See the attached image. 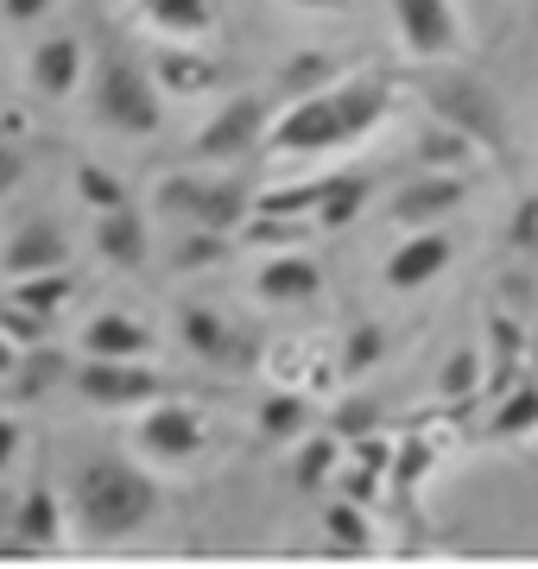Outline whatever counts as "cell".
I'll return each instance as SVG.
<instances>
[{"label": "cell", "mask_w": 538, "mask_h": 569, "mask_svg": "<svg viewBox=\"0 0 538 569\" xmlns=\"http://www.w3.org/2000/svg\"><path fill=\"white\" fill-rule=\"evenodd\" d=\"M393 114V82L387 77H349V82H330L305 102L286 108V121L267 133V152H336V146H355L368 140L373 127Z\"/></svg>", "instance_id": "6da1fadb"}, {"label": "cell", "mask_w": 538, "mask_h": 569, "mask_svg": "<svg viewBox=\"0 0 538 569\" xmlns=\"http://www.w3.org/2000/svg\"><path fill=\"white\" fill-rule=\"evenodd\" d=\"M166 507V493L152 475H140L133 462L121 456H96L70 475V512H77V526L89 538H102V545H121L133 531H146Z\"/></svg>", "instance_id": "7a4b0ae2"}, {"label": "cell", "mask_w": 538, "mask_h": 569, "mask_svg": "<svg viewBox=\"0 0 538 569\" xmlns=\"http://www.w3.org/2000/svg\"><path fill=\"white\" fill-rule=\"evenodd\" d=\"M159 77L146 70V63H133L127 51H114L108 44L102 58H96V82H89V108H96V121L114 127V133H133V140H146V133H159V121H166V108H159Z\"/></svg>", "instance_id": "3957f363"}, {"label": "cell", "mask_w": 538, "mask_h": 569, "mask_svg": "<svg viewBox=\"0 0 538 569\" xmlns=\"http://www.w3.org/2000/svg\"><path fill=\"white\" fill-rule=\"evenodd\" d=\"M152 209L159 216H178L190 228H228V234H241L253 216V190L241 178H209V171H171L159 178L152 190Z\"/></svg>", "instance_id": "277c9868"}, {"label": "cell", "mask_w": 538, "mask_h": 569, "mask_svg": "<svg viewBox=\"0 0 538 569\" xmlns=\"http://www.w3.org/2000/svg\"><path fill=\"white\" fill-rule=\"evenodd\" d=\"M418 89H425V102H431L437 121L462 127L476 146H488V152H500V159H514V140H507L500 96H495L481 77H462V70H425V77H418Z\"/></svg>", "instance_id": "5b68a950"}, {"label": "cell", "mask_w": 538, "mask_h": 569, "mask_svg": "<svg viewBox=\"0 0 538 569\" xmlns=\"http://www.w3.org/2000/svg\"><path fill=\"white\" fill-rule=\"evenodd\" d=\"M272 133V102L267 96H235V102H222L216 114H209V127L197 133V159H248V152H260Z\"/></svg>", "instance_id": "8992f818"}, {"label": "cell", "mask_w": 538, "mask_h": 569, "mask_svg": "<svg viewBox=\"0 0 538 569\" xmlns=\"http://www.w3.org/2000/svg\"><path fill=\"white\" fill-rule=\"evenodd\" d=\"M77 387H83V399H96V406H108V411L178 399V387H171L166 373H152V367H140V361H102V355H89V367H77Z\"/></svg>", "instance_id": "52a82bcc"}, {"label": "cell", "mask_w": 538, "mask_h": 569, "mask_svg": "<svg viewBox=\"0 0 538 569\" xmlns=\"http://www.w3.org/2000/svg\"><path fill=\"white\" fill-rule=\"evenodd\" d=\"M203 443H209L203 411L185 406V399H159V406L140 418V449L152 462H197Z\"/></svg>", "instance_id": "ba28073f"}, {"label": "cell", "mask_w": 538, "mask_h": 569, "mask_svg": "<svg viewBox=\"0 0 538 569\" xmlns=\"http://www.w3.org/2000/svg\"><path fill=\"white\" fill-rule=\"evenodd\" d=\"M393 20H399L406 51L425 63L456 58V44H462V20H456L450 0H393Z\"/></svg>", "instance_id": "9c48e42d"}, {"label": "cell", "mask_w": 538, "mask_h": 569, "mask_svg": "<svg viewBox=\"0 0 538 569\" xmlns=\"http://www.w3.org/2000/svg\"><path fill=\"white\" fill-rule=\"evenodd\" d=\"M63 260H70V234H63L51 216H32V222H20L13 234H7V247H0V272H7V279L58 272Z\"/></svg>", "instance_id": "30bf717a"}, {"label": "cell", "mask_w": 538, "mask_h": 569, "mask_svg": "<svg viewBox=\"0 0 538 569\" xmlns=\"http://www.w3.org/2000/svg\"><path fill=\"white\" fill-rule=\"evenodd\" d=\"M462 197H469V178L462 171H425V178H412L393 197V222L399 228H437L450 209H462Z\"/></svg>", "instance_id": "8fae6325"}, {"label": "cell", "mask_w": 538, "mask_h": 569, "mask_svg": "<svg viewBox=\"0 0 538 569\" xmlns=\"http://www.w3.org/2000/svg\"><path fill=\"white\" fill-rule=\"evenodd\" d=\"M450 260H456V247L444 228H412V241H399L393 260H387V291H418V284L444 279Z\"/></svg>", "instance_id": "7c38bea8"}, {"label": "cell", "mask_w": 538, "mask_h": 569, "mask_svg": "<svg viewBox=\"0 0 538 569\" xmlns=\"http://www.w3.org/2000/svg\"><path fill=\"white\" fill-rule=\"evenodd\" d=\"M253 291H260L267 305H311L317 291H323V266H317L311 253H298V247H279V253L260 266Z\"/></svg>", "instance_id": "4fadbf2b"}, {"label": "cell", "mask_w": 538, "mask_h": 569, "mask_svg": "<svg viewBox=\"0 0 538 569\" xmlns=\"http://www.w3.org/2000/svg\"><path fill=\"white\" fill-rule=\"evenodd\" d=\"M26 82L39 89L44 102H63L77 82H83V39H44L39 51H32V63H26Z\"/></svg>", "instance_id": "5bb4252c"}, {"label": "cell", "mask_w": 538, "mask_h": 569, "mask_svg": "<svg viewBox=\"0 0 538 569\" xmlns=\"http://www.w3.org/2000/svg\"><path fill=\"white\" fill-rule=\"evenodd\" d=\"M152 77H159L166 96H203V89L222 82V63L203 58V51H190V44H159L152 51Z\"/></svg>", "instance_id": "9a60e30c"}, {"label": "cell", "mask_w": 538, "mask_h": 569, "mask_svg": "<svg viewBox=\"0 0 538 569\" xmlns=\"http://www.w3.org/2000/svg\"><path fill=\"white\" fill-rule=\"evenodd\" d=\"M96 253H102L108 266H121V272H133V266H146V253H152V241H146V222L140 209L121 203V209H102V222H96Z\"/></svg>", "instance_id": "2e32d148"}, {"label": "cell", "mask_w": 538, "mask_h": 569, "mask_svg": "<svg viewBox=\"0 0 538 569\" xmlns=\"http://www.w3.org/2000/svg\"><path fill=\"white\" fill-rule=\"evenodd\" d=\"M83 348L102 355V361H146V355H152V329L121 317V310H108V317H96V323L83 329Z\"/></svg>", "instance_id": "e0dca14e"}, {"label": "cell", "mask_w": 538, "mask_h": 569, "mask_svg": "<svg viewBox=\"0 0 538 569\" xmlns=\"http://www.w3.org/2000/svg\"><path fill=\"white\" fill-rule=\"evenodd\" d=\"M63 545V519H58V493L32 488L13 512V545L7 550H58Z\"/></svg>", "instance_id": "ac0fdd59"}, {"label": "cell", "mask_w": 538, "mask_h": 569, "mask_svg": "<svg viewBox=\"0 0 538 569\" xmlns=\"http://www.w3.org/2000/svg\"><path fill=\"white\" fill-rule=\"evenodd\" d=\"M373 197V171H342V178L323 183V203H317V222L323 228H349Z\"/></svg>", "instance_id": "d6986e66"}, {"label": "cell", "mask_w": 538, "mask_h": 569, "mask_svg": "<svg viewBox=\"0 0 538 569\" xmlns=\"http://www.w3.org/2000/svg\"><path fill=\"white\" fill-rule=\"evenodd\" d=\"M305 425H311V399L298 387H279L260 399V437L267 443H291V437H305Z\"/></svg>", "instance_id": "ffe728a7"}, {"label": "cell", "mask_w": 538, "mask_h": 569, "mask_svg": "<svg viewBox=\"0 0 538 569\" xmlns=\"http://www.w3.org/2000/svg\"><path fill=\"white\" fill-rule=\"evenodd\" d=\"M342 449H349V443H342L336 430H330V437H311V443L291 456V488H298V493H317V488L336 475V468H342Z\"/></svg>", "instance_id": "44dd1931"}, {"label": "cell", "mask_w": 538, "mask_h": 569, "mask_svg": "<svg viewBox=\"0 0 538 569\" xmlns=\"http://www.w3.org/2000/svg\"><path fill=\"white\" fill-rule=\"evenodd\" d=\"M228 317L222 310H209V305H185L178 310V336H185V348L197 355V361H216L222 355V342H228Z\"/></svg>", "instance_id": "7402d4cb"}, {"label": "cell", "mask_w": 538, "mask_h": 569, "mask_svg": "<svg viewBox=\"0 0 538 569\" xmlns=\"http://www.w3.org/2000/svg\"><path fill=\"white\" fill-rule=\"evenodd\" d=\"M140 13L159 26V32H171V39H203L209 20H216L209 0H140Z\"/></svg>", "instance_id": "603a6c76"}, {"label": "cell", "mask_w": 538, "mask_h": 569, "mask_svg": "<svg viewBox=\"0 0 538 569\" xmlns=\"http://www.w3.org/2000/svg\"><path fill=\"white\" fill-rule=\"evenodd\" d=\"M323 538H330L336 550H349V557H368L380 538H373L368 512H361V500H336L330 512H323Z\"/></svg>", "instance_id": "cb8c5ba5"}, {"label": "cell", "mask_w": 538, "mask_h": 569, "mask_svg": "<svg viewBox=\"0 0 538 569\" xmlns=\"http://www.w3.org/2000/svg\"><path fill=\"white\" fill-rule=\"evenodd\" d=\"M336 82V58L330 51H298V58L279 70V96H291V102H305V96H317V89H330Z\"/></svg>", "instance_id": "d4e9b609"}, {"label": "cell", "mask_w": 538, "mask_h": 569, "mask_svg": "<svg viewBox=\"0 0 538 569\" xmlns=\"http://www.w3.org/2000/svg\"><path fill=\"white\" fill-rule=\"evenodd\" d=\"M70 291H77V279L70 272H32V279H13V305H26V310H39V317H58V305H70Z\"/></svg>", "instance_id": "484cf974"}, {"label": "cell", "mask_w": 538, "mask_h": 569, "mask_svg": "<svg viewBox=\"0 0 538 569\" xmlns=\"http://www.w3.org/2000/svg\"><path fill=\"white\" fill-rule=\"evenodd\" d=\"M63 380V355L58 348H26L20 355V367H13V380H7V387H13V399H39V392H51Z\"/></svg>", "instance_id": "4316f807"}, {"label": "cell", "mask_w": 538, "mask_h": 569, "mask_svg": "<svg viewBox=\"0 0 538 569\" xmlns=\"http://www.w3.org/2000/svg\"><path fill=\"white\" fill-rule=\"evenodd\" d=\"M526 430H538V387H526V380H519V387L495 406L488 437H500V443H507V437H526Z\"/></svg>", "instance_id": "83f0119b"}, {"label": "cell", "mask_w": 538, "mask_h": 569, "mask_svg": "<svg viewBox=\"0 0 538 569\" xmlns=\"http://www.w3.org/2000/svg\"><path fill=\"white\" fill-rule=\"evenodd\" d=\"M476 152V140L462 133V127H450V121H437L425 140H418V159L431 164V171H462V159Z\"/></svg>", "instance_id": "f1b7e54d"}, {"label": "cell", "mask_w": 538, "mask_h": 569, "mask_svg": "<svg viewBox=\"0 0 538 569\" xmlns=\"http://www.w3.org/2000/svg\"><path fill=\"white\" fill-rule=\"evenodd\" d=\"M222 260H228V228H190L185 241L171 247L178 272H203V266H222Z\"/></svg>", "instance_id": "f546056e"}, {"label": "cell", "mask_w": 538, "mask_h": 569, "mask_svg": "<svg viewBox=\"0 0 538 569\" xmlns=\"http://www.w3.org/2000/svg\"><path fill=\"white\" fill-rule=\"evenodd\" d=\"M387 355H393V336L380 323H361L349 342H342V373H368V367H380Z\"/></svg>", "instance_id": "4dcf8cb0"}, {"label": "cell", "mask_w": 538, "mask_h": 569, "mask_svg": "<svg viewBox=\"0 0 538 569\" xmlns=\"http://www.w3.org/2000/svg\"><path fill=\"white\" fill-rule=\"evenodd\" d=\"M437 392H444L450 406H469L481 392V355H450L444 373H437Z\"/></svg>", "instance_id": "1f68e13d"}, {"label": "cell", "mask_w": 538, "mask_h": 569, "mask_svg": "<svg viewBox=\"0 0 538 569\" xmlns=\"http://www.w3.org/2000/svg\"><path fill=\"white\" fill-rule=\"evenodd\" d=\"M77 197H83L89 209H121L127 183L114 178V171H102V164H77Z\"/></svg>", "instance_id": "d6a6232c"}, {"label": "cell", "mask_w": 538, "mask_h": 569, "mask_svg": "<svg viewBox=\"0 0 538 569\" xmlns=\"http://www.w3.org/2000/svg\"><path fill=\"white\" fill-rule=\"evenodd\" d=\"M260 355H267V342H260L253 329H228L222 355H216L209 367H228V373H248V367H260Z\"/></svg>", "instance_id": "836d02e7"}, {"label": "cell", "mask_w": 538, "mask_h": 569, "mask_svg": "<svg viewBox=\"0 0 538 569\" xmlns=\"http://www.w3.org/2000/svg\"><path fill=\"white\" fill-rule=\"evenodd\" d=\"M44 323H51V317H39V310L13 305V298L0 305V329H7V336H13L20 348H39V342H44Z\"/></svg>", "instance_id": "e575fe53"}, {"label": "cell", "mask_w": 538, "mask_h": 569, "mask_svg": "<svg viewBox=\"0 0 538 569\" xmlns=\"http://www.w3.org/2000/svg\"><path fill=\"white\" fill-rule=\"evenodd\" d=\"M373 430H380V411H373L368 399H349V406L336 411V437H342V443H361Z\"/></svg>", "instance_id": "d590c367"}, {"label": "cell", "mask_w": 538, "mask_h": 569, "mask_svg": "<svg viewBox=\"0 0 538 569\" xmlns=\"http://www.w3.org/2000/svg\"><path fill=\"white\" fill-rule=\"evenodd\" d=\"M488 342H495V361H519V355H526V329H519L507 310H495V317H488Z\"/></svg>", "instance_id": "8d00e7d4"}, {"label": "cell", "mask_w": 538, "mask_h": 569, "mask_svg": "<svg viewBox=\"0 0 538 569\" xmlns=\"http://www.w3.org/2000/svg\"><path fill=\"white\" fill-rule=\"evenodd\" d=\"M425 468H431V443H418L412 437V443L393 456V481L399 488H412V481H425Z\"/></svg>", "instance_id": "74e56055"}, {"label": "cell", "mask_w": 538, "mask_h": 569, "mask_svg": "<svg viewBox=\"0 0 538 569\" xmlns=\"http://www.w3.org/2000/svg\"><path fill=\"white\" fill-rule=\"evenodd\" d=\"M538 247V197H526L514 216V253H532Z\"/></svg>", "instance_id": "f35d334b"}, {"label": "cell", "mask_w": 538, "mask_h": 569, "mask_svg": "<svg viewBox=\"0 0 538 569\" xmlns=\"http://www.w3.org/2000/svg\"><path fill=\"white\" fill-rule=\"evenodd\" d=\"M0 13H7L13 26H32L39 13H51V0H0Z\"/></svg>", "instance_id": "ab89813d"}, {"label": "cell", "mask_w": 538, "mask_h": 569, "mask_svg": "<svg viewBox=\"0 0 538 569\" xmlns=\"http://www.w3.org/2000/svg\"><path fill=\"white\" fill-rule=\"evenodd\" d=\"M13 456H20V425H13V418H0V475L13 468Z\"/></svg>", "instance_id": "60d3db41"}, {"label": "cell", "mask_w": 538, "mask_h": 569, "mask_svg": "<svg viewBox=\"0 0 538 569\" xmlns=\"http://www.w3.org/2000/svg\"><path fill=\"white\" fill-rule=\"evenodd\" d=\"M20 171H26V159L13 152V146H0V190H13V183H20Z\"/></svg>", "instance_id": "b9f144b4"}, {"label": "cell", "mask_w": 538, "mask_h": 569, "mask_svg": "<svg viewBox=\"0 0 538 569\" xmlns=\"http://www.w3.org/2000/svg\"><path fill=\"white\" fill-rule=\"evenodd\" d=\"M20 355H26V348L13 342L7 329H0V380H13V367H20Z\"/></svg>", "instance_id": "7bdbcfd3"}, {"label": "cell", "mask_w": 538, "mask_h": 569, "mask_svg": "<svg viewBox=\"0 0 538 569\" xmlns=\"http://www.w3.org/2000/svg\"><path fill=\"white\" fill-rule=\"evenodd\" d=\"M291 7H305V13H342L349 0H291Z\"/></svg>", "instance_id": "ee69618b"}, {"label": "cell", "mask_w": 538, "mask_h": 569, "mask_svg": "<svg viewBox=\"0 0 538 569\" xmlns=\"http://www.w3.org/2000/svg\"><path fill=\"white\" fill-rule=\"evenodd\" d=\"M0 146H7V121H0Z\"/></svg>", "instance_id": "f6af8a7d"}]
</instances>
